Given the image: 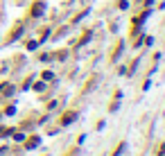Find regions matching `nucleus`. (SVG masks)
Instances as JSON below:
<instances>
[{
  "instance_id": "f257e3e1",
  "label": "nucleus",
  "mask_w": 165,
  "mask_h": 156,
  "mask_svg": "<svg viewBox=\"0 0 165 156\" xmlns=\"http://www.w3.org/2000/svg\"><path fill=\"white\" fill-rule=\"evenodd\" d=\"M75 118H77V113H68V115H66V118L61 120V124H68V122H72Z\"/></svg>"
}]
</instances>
